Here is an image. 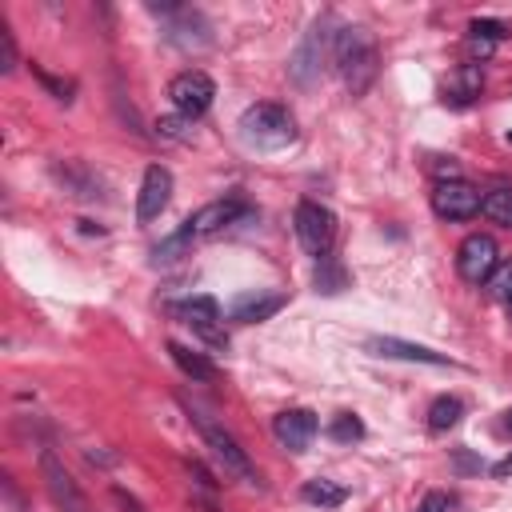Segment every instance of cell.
<instances>
[{
  "instance_id": "obj_18",
  "label": "cell",
  "mask_w": 512,
  "mask_h": 512,
  "mask_svg": "<svg viewBox=\"0 0 512 512\" xmlns=\"http://www.w3.org/2000/svg\"><path fill=\"white\" fill-rule=\"evenodd\" d=\"M300 496H304L308 504H316V508H340V504L348 500V488H344V484H336V480L316 476V480H304Z\"/></svg>"
},
{
  "instance_id": "obj_3",
  "label": "cell",
  "mask_w": 512,
  "mask_h": 512,
  "mask_svg": "<svg viewBox=\"0 0 512 512\" xmlns=\"http://www.w3.org/2000/svg\"><path fill=\"white\" fill-rule=\"evenodd\" d=\"M188 420L200 428V436H204V444L212 448V456L220 460L224 476H232V480H240V484H256V488H260V472H256L252 456L240 448V440H236L224 424H216L208 412H200V408H192V404H188Z\"/></svg>"
},
{
  "instance_id": "obj_22",
  "label": "cell",
  "mask_w": 512,
  "mask_h": 512,
  "mask_svg": "<svg viewBox=\"0 0 512 512\" xmlns=\"http://www.w3.org/2000/svg\"><path fill=\"white\" fill-rule=\"evenodd\" d=\"M480 212H484L492 224H500V228H512V188H492V192L484 196Z\"/></svg>"
},
{
  "instance_id": "obj_4",
  "label": "cell",
  "mask_w": 512,
  "mask_h": 512,
  "mask_svg": "<svg viewBox=\"0 0 512 512\" xmlns=\"http://www.w3.org/2000/svg\"><path fill=\"white\" fill-rule=\"evenodd\" d=\"M336 16H316L304 32V40L296 44V52L288 56V76L300 84V88H312L320 80V68H324V56H332V44H336Z\"/></svg>"
},
{
  "instance_id": "obj_5",
  "label": "cell",
  "mask_w": 512,
  "mask_h": 512,
  "mask_svg": "<svg viewBox=\"0 0 512 512\" xmlns=\"http://www.w3.org/2000/svg\"><path fill=\"white\" fill-rule=\"evenodd\" d=\"M292 224H296V240L304 244V252L316 260H328L332 240H336V216L316 200H300Z\"/></svg>"
},
{
  "instance_id": "obj_27",
  "label": "cell",
  "mask_w": 512,
  "mask_h": 512,
  "mask_svg": "<svg viewBox=\"0 0 512 512\" xmlns=\"http://www.w3.org/2000/svg\"><path fill=\"white\" fill-rule=\"evenodd\" d=\"M188 116H160L156 120V128H160V136H168V140H188Z\"/></svg>"
},
{
  "instance_id": "obj_26",
  "label": "cell",
  "mask_w": 512,
  "mask_h": 512,
  "mask_svg": "<svg viewBox=\"0 0 512 512\" xmlns=\"http://www.w3.org/2000/svg\"><path fill=\"white\" fill-rule=\"evenodd\" d=\"M488 288H492V296H496V300H504V304L512 300V260H508V264H500V268L492 272Z\"/></svg>"
},
{
  "instance_id": "obj_15",
  "label": "cell",
  "mask_w": 512,
  "mask_h": 512,
  "mask_svg": "<svg viewBox=\"0 0 512 512\" xmlns=\"http://www.w3.org/2000/svg\"><path fill=\"white\" fill-rule=\"evenodd\" d=\"M280 308H284V292H240L228 304V316L236 324H260V320L276 316Z\"/></svg>"
},
{
  "instance_id": "obj_7",
  "label": "cell",
  "mask_w": 512,
  "mask_h": 512,
  "mask_svg": "<svg viewBox=\"0 0 512 512\" xmlns=\"http://www.w3.org/2000/svg\"><path fill=\"white\" fill-rule=\"evenodd\" d=\"M496 268H500V248H496V240L488 232H472V236L460 240V248H456V272H460V280L488 284Z\"/></svg>"
},
{
  "instance_id": "obj_6",
  "label": "cell",
  "mask_w": 512,
  "mask_h": 512,
  "mask_svg": "<svg viewBox=\"0 0 512 512\" xmlns=\"http://www.w3.org/2000/svg\"><path fill=\"white\" fill-rule=\"evenodd\" d=\"M168 316H176L180 324H188L200 340L224 348L228 336H224V320H220V304L212 296H188V300H172L168 304Z\"/></svg>"
},
{
  "instance_id": "obj_33",
  "label": "cell",
  "mask_w": 512,
  "mask_h": 512,
  "mask_svg": "<svg viewBox=\"0 0 512 512\" xmlns=\"http://www.w3.org/2000/svg\"><path fill=\"white\" fill-rule=\"evenodd\" d=\"M504 428H508V432H512V408H508V412H504Z\"/></svg>"
},
{
  "instance_id": "obj_10",
  "label": "cell",
  "mask_w": 512,
  "mask_h": 512,
  "mask_svg": "<svg viewBox=\"0 0 512 512\" xmlns=\"http://www.w3.org/2000/svg\"><path fill=\"white\" fill-rule=\"evenodd\" d=\"M40 476H44V488H48V496L60 512H88V500H84L80 484L72 480V472L60 464V456L52 448L40 452Z\"/></svg>"
},
{
  "instance_id": "obj_29",
  "label": "cell",
  "mask_w": 512,
  "mask_h": 512,
  "mask_svg": "<svg viewBox=\"0 0 512 512\" xmlns=\"http://www.w3.org/2000/svg\"><path fill=\"white\" fill-rule=\"evenodd\" d=\"M32 72L40 76V84H44V88H52V92H56V100H72V96H68V92H72V84H64V80H56V76H48V72H40L36 64H32Z\"/></svg>"
},
{
  "instance_id": "obj_2",
  "label": "cell",
  "mask_w": 512,
  "mask_h": 512,
  "mask_svg": "<svg viewBox=\"0 0 512 512\" xmlns=\"http://www.w3.org/2000/svg\"><path fill=\"white\" fill-rule=\"evenodd\" d=\"M240 140L248 148H264V152L288 148L296 140V120L284 104H272V100L248 104L244 116H240Z\"/></svg>"
},
{
  "instance_id": "obj_24",
  "label": "cell",
  "mask_w": 512,
  "mask_h": 512,
  "mask_svg": "<svg viewBox=\"0 0 512 512\" xmlns=\"http://www.w3.org/2000/svg\"><path fill=\"white\" fill-rule=\"evenodd\" d=\"M328 436H332L336 444H356V440L364 436V424H360V416H352V412H336L332 424H328Z\"/></svg>"
},
{
  "instance_id": "obj_31",
  "label": "cell",
  "mask_w": 512,
  "mask_h": 512,
  "mask_svg": "<svg viewBox=\"0 0 512 512\" xmlns=\"http://www.w3.org/2000/svg\"><path fill=\"white\" fill-rule=\"evenodd\" d=\"M112 500L120 504V512H144V508H140V500H136V496H128L124 488H112Z\"/></svg>"
},
{
  "instance_id": "obj_1",
  "label": "cell",
  "mask_w": 512,
  "mask_h": 512,
  "mask_svg": "<svg viewBox=\"0 0 512 512\" xmlns=\"http://www.w3.org/2000/svg\"><path fill=\"white\" fill-rule=\"evenodd\" d=\"M332 64L344 80V88L352 96H364L372 84H376V72H380V48H376V36L360 24H340L336 32V44H332Z\"/></svg>"
},
{
  "instance_id": "obj_23",
  "label": "cell",
  "mask_w": 512,
  "mask_h": 512,
  "mask_svg": "<svg viewBox=\"0 0 512 512\" xmlns=\"http://www.w3.org/2000/svg\"><path fill=\"white\" fill-rule=\"evenodd\" d=\"M196 236L188 232V228H180V232H172L168 240H160L156 248H152V264H176L180 256H188V244H192Z\"/></svg>"
},
{
  "instance_id": "obj_8",
  "label": "cell",
  "mask_w": 512,
  "mask_h": 512,
  "mask_svg": "<svg viewBox=\"0 0 512 512\" xmlns=\"http://www.w3.org/2000/svg\"><path fill=\"white\" fill-rule=\"evenodd\" d=\"M212 96H216V84H212V76L200 72V68H188V72L172 76V84H168L172 108H176L180 116H188V120L204 116V112L212 108Z\"/></svg>"
},
{
  "instance_id": "obj_16",
  "label": "cell",
  "mask_w": 512,
  "mask_h": 512,
  "mask_svg": "<svg viewBox=\"0 0 512 512\" xmlns=\"http://www.w3.org/2000/svg\"><path fill=\"white\" fill-rule=\"evenodd\" d=\"M368 352L372 356H388V360H412V364H452L444 352H432L424 344H408V340H396V336H372Z\"/></svg>"
},
{
  "instance_id": "obj_20",
  "label": "cell",
  "mask_w": 512,
  "mask_h": 512,
  "mask_svg": "<svg viewBox=\"0 0 512 512\" xmlns=\"http://www.w3.org/2000/svg\"><path fill=\"white\" fill-rule=\"evenodd\" d=\"M468 44H472V52H480V56H488L504 36H508V28L500 24V20H472L468 24Z\"/></svg>"
},
{
  "instance_id": "obj_30",
  "label": "cell",
  "mask_w": 512,
  "mask_h": 512,
  "mask_svg": "<svg viewBox=\"0 0 512 512\" xmlns=\"http://www.w3.org/2000/svg\"><path fill=\"white\" fill-rule=\"evenodd\" d=\"M448 504H452V500H448L444 492H428V496L420 500V508H416V512H448Z\"/></svg>"
},
{
  "instance_id": "obj_32",
  "label": "cell",
  "mask_w": 512,
  "mask_h": 512,
  "mask_svg": "<svg viewBox=\"0 0 512 512\" xmlns=\"http://www.w3.org/2000/svg\"><path fill=\"white\" fill-rule=\"evenodd\" d=\"M492 476H496V480H512V452H508L504 460L492 464Z\"/></svg>"
},
{
  "instance_id": "obj_14",
  "label": "cell",
  "mask_w": 512,
  "mask_h": 512,
  "mask_svg": "<svg viewBox=\"0 0 512 512\" xmlns=\"http://www.w3.org/2000/svg\"><path fill=\"white\" fill-rule=\"evenodd\" d=\"M480 92H484V72H480V64H456V68L448 72V80L440 84V100H444L448 108H468V104L480 100Z\"/></svg>"
},
{
  "instance_id": "obj_28",
  "label": "cell",
  "mask_w": 512,
  "mask_h": 512,
  "mask_svg": "<svg viewBox=\"0 0 512 512\" xmlns=\"http://www.w3.org/2000/svg\"><path fill=\"white\" fill-rule=\"evenodd\" d=\"M16 68V40H12V28L0 24V72H12Z\"/></svg>"
},
{
  "instance_id": "obj_12",
  "label": "cell",
  "mask_w": 512,
  "mask_h": 512,
  "mask_svg": "<svg viewBox=\"0 0 512 512\" xmlns=\"http://www.w3.org/2000/svg\"><path fill=\"white\" fill-rule=\"evenodd\" d=\"M172 200V172L164 164H148L144 168V180H140V196H136V220L148 224L156 220Z\"/></svg>"
},
{
  "instance_id": "obj_19",
  "label": "cell",
  "mask_w": 512,
  "mask_h": 512,
  "mask_svg": "<svg viewBox=\"0 0 512 512\" xmlns=\"http://www.w3.org/2000/svg\"><path fill=\"white\" fill-rule=\"evenodd\" d=\"M168 356L176 360V368H180L188 380H216V368H212L200 352H192V348H184V344L168 340Z\"/></svg>"
},
{
  "instance_id": "obj_9",
  "label": "cell",
  "mask_w": 512,
  "mask_h": 512,
  "mask_svg": "<svg viewBox=\"0 0 512 512\" xmlns=\"http://www.w3.org/2000/svg\"><path fill=\"white\" fill-rule=\"evenodd\" d=\"M480 204H484L480 188H472V184L460 180V176L440 180V184L432 188V212H436L440 220H472V216L480 212Z\"/></svg>"
},
{
  "instance_id": "obj_17",
  "label": "cell",
  "mask_w": 512,
  "mask_h": 512,
  "mask_svg": "<svg viewBox=\"0 0 512 512\" xmlns=\"http://www.w3.org/2000/svg\"><path fill=\"white\" fill-rule=\"evenodd\" d=\"M168 40H172L176 48H184V52H200V48L212 44L204 16H200V12H188V8H180L176 20L168 24Z\"/></svg>"
},
{
  "instance_id": "obj_34",
  "label": "cell",
  "mask_w": 512,
  "mask_h": 512,
  "mask_svg": "<svg viewBox=\"0 0 512 512\" xmlns=\"http://www.w3.org/2000/svg\"><path fill=\"white\" fill-rule=\"evenodd\" d=\"M508 312H512V300H508Z\"/></svg>"
},
{
  "instance_id": "obj_13",
  "label": "cell",
  "mask_w": 512,
  "mask_h": 512,
  "mask_svg": "<svg viewBox=\"0 0 512 512\" xmlns=\"http://www.w3.org/2000/svg\"><path fill=\"white\" fill-rule=\"evenodd\" d=\"M316 432H320V420H316L312 408H284V412L272 420V436H276L288 452H304Z\"/></svg>"
},
{
  "instance_id": "obj_25",
  "label": "cell",
  "mask_w": 512,
  "mask_h": 512,
  "mask_svg": "<svg viewBox=\"0 0 512 512\" xmlns=\"http://www.w3.org/2000/svg\"><path fill=\"white\" fill-rule=\"evenodd\" d=\"M312 284H316V292H340V288H348V272L340 264H332V260H320Z\"/></svg>"
},
{
  "instance_id": "obj_21",
  "label": "cell",
  "mask_w": 512,
  "mask_h": 512,
  "mask_svg": "<svg viewBox=\"0 0 512 512\" xmlns=\"http://www.w3.org/2000/svg\"><path fill=\"white\" fill-rule=\"evenodd\" d=\"M460 416H464V404L456 396H436L432 408H428V428L432 432H448V428L460 424Z\"/></svg>"
},
{
  "instance_id": "obj_11",
  "label": "cell",
  "mask_w": 512,
  "mask_h": 512,
  "mask_svg": "<svg viewBox=\"0 0 512 512\" xmlns=\"http://www.w3.org/2000/svg\"><path fill=\"white\" fill-rule=\"evenodd\" d=\"M248 212H252V208H248V200H244V196H220V200H212V204L196 208V212L184 220V228H188L192 236H216V232H224V228L240 224Z\"/></svg>"
}]
</instances>
